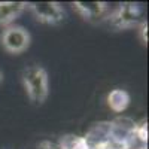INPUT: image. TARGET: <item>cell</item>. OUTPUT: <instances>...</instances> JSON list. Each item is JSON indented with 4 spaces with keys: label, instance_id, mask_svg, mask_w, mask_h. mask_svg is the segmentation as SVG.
Masks as SVG:
<instances>
[{
    "label": "cell",
    "instance_id": "obj_4",
    "mask_svg": "<svg viewBox=\"0 0 149 149\" xmlns=\"http://www.w3.org/2000/svg\"><path fill=\"white\" fill-rule=\"evenodd\" d=\"M27 8L24 2H0V26L14 21Z\"/></svg>",
    "mask_w": 149,
    "mask_h": 149
},
{
    "label": "cell",
    "instance_id": "obj_6",
    "mask_svg": "<svg viewBox=\"0 0 149 149\" xmlns=\"http://www.w3.org/2000/svg\"><path fill=\"white\" fill-rule=\"evenodd\" d=\"M76 8L84 14L85 18H102L106 14V5L104 3H76Z\"/></svg>",
    "mask_w": 149,
    "mask_h": 149
},
{
    "label": "cell",
    "instance_id": "obj_7",
    "mask_svg": "<svg viewBox=\"0 0 149 149\" xmlns=\"http://www.w3.org/2000/svg\"><path fill=\"white\" fill-rule=\"evenodd\" d=\"M2 82H3V73H2V70H0V85H2Z\"/></svg>",
    "mask_w": 149,
    "mask_h": 149
},
{
    "label": "cell",
    "instance_id": "obj_3",
    "mask_svg": "<svg viewBox=\"0 0 149 149\" xmlns=\"http://www.w3.org/2000/svg\"><path fill=\"white\" fill-rule=\"evenodd\" d=\"M30 6H31V10L36 14V17L43 22L57 24L64 18V10L58 3L39 2V3H31Z\"/></svg>",
    "mask_w": 149,
    "mask_h": 149
},
{
    "label": "cell",
    "instance_id": "obj_1",
    "mask_svg": "<svg viewBox=\"0 0 149 149\" xmlns=\"http://www.w3.org/2000/svg\"><path fill=\"white\" fill-rule=\"evenodd\" d=\"M22 84L30 100L42 104L48 97V74L40 66H30L22 72Z\"/></svg>",
    "mask_w": 149,
    "mask_h": 149
},
{
    "label": "cell",
    "instance_id": "obj_5",
    "mask_svg": "<svg viewBox=\"0 0 149 149\" xmlns=\"http://www.w3.org/2000/svg\"><path fill=\"white\" fill-rule=\"evenodd\" d=\"M107 102H109V106L115 112H122L127 109L130 103V95L124 90H113V91H110Z\"/></svg>",
    "mask_w": 149,
    "mask_h": 149
},
{
    "label": "cell",
    "instance_id": "obj_2",
    "mask_svg": "<svg viewBox=\"0 0 149 149\" xmlns=\"http://www.w3.org/2000/svg\"><path fill=\"white\" fill-rule=\"evenodd\" d=\"M2 45L10 54H19L30 45V34L22 27H9L2 34Z\"/></svg>",
    "mask_w": 149,
    "mask_h": 149
}]
</instances>
